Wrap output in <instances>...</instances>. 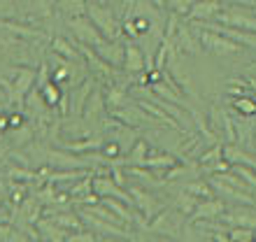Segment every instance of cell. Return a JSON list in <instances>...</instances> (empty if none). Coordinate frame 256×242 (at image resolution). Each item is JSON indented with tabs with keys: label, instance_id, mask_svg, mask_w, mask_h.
<instances>
[{
	"label": "cell",
	"instance_id": "6da1fadb",
	"mask_svg": "<svg viewBox=\"0 0 256 242\" xmlns=\"http://www.w3.org/2000/svg\"><path fill=\"white\" fill-rule=\"evenodd\" d=\"M86 16L91 19L98 33L105 38V40H119L122 38V21L114 16V12L110 10L108 5H94V2H86Z\"/></svg>",
	"mask_w": 256,
	"mask_h": 242
},
{
	"label": "cell",
	"instance_id": "7a4b0ae2",
	"mask_svg": "<svg viewBox=\"0 0 256 242\" xmlns=\"http://www.w3.org/2000/svg\"><path fill=\"white\" fill-rule=\"evenodd\" d=\"M256 10H250V7H238V5H230L219 12L214 21L210 24H219V26H226V28H236V30H244V33H256Z\"/></svg>",
	"mask_w": 256,
	"mask_h": 242
},
{
	"label": "cell",
	"instance_id": "3957f363",
	"mask_svg": "<svg viewBox=\"0 0 256 242\" xmlns=\"http://www.w3.org/2000/svg\"><path fill=\"white\" fill-rule=\"evenodd\" d=\"M198 30V40H200V47L212 56H219V58H226V56H238L242 54V47L238 42L228 40L219 33H212V30H202V28H196Z\"/></svg>",
	"mask_w": 256,
	"mask_h": 242
},
{
	"label": "cell",
	"instance_id": "277c9868",
	"mask_svg": "<svg viewBox=\"0 0 256 242\" xmlns=\"http://www.w3.org/2000/svg\"><path fill=\"white\" fill-rule=\"evenodd\" d=\"M182 222H184V216L175 208H166L163 212H158L149 222L147 230H154V233L168 238V240H180V236H182Z\"/></svg>",
	"mask_w": 256,
	"mask_h": 242
},
{
	"label": "cell",
	"instance_id": "5b68a950",
	"mask_svg": "<svg viewBox=\"0 0 256 242\" xmlns=\"http://www.w3.org/2000/svg\"><path fill=\"white\" fill-rule=\"evenodd\" d=\"M126 191H128V196H130V200H133L135 210H138V212H140L147 222H152L158 212H163V210H166L161 205V200H158V198H154L152 194H147V188H142L140 184H128Z\"/></svg>",
	"mask_w": 256,
	"mask_h": 242
},
{
	"label": "cell",
	"instance_id": "8992f818",
	"mask_svg": "<svg viewBox=\"0 0 256 242\" xmlns=\"http://www.w3.org/2000/svg\"><path fill=\"white\" fill-rule=\"evenodd\" d=\"M172 49H175L177 56H196L200 54L202 47H200V40H198V30H196L191 24H180L177 28L175 38H172Z\"/></svg>",
	"mask_w": 256,
	"mask_h": 242
},
{
	"label": "cell",
	"instance_id": "52a82bcc",
	"mask_svg": "<svg viewBox=\"0 0 256 242\" xmlns=\"http://www.w3.org/2000/svg\"><path fill=\"white\" fill-rule=\"evenodd\" d=\"M68 28H70L72 35L77 38V44H86V47H91V49H96L102 40H105V38L98 33V28L91 24V19H88L86 14H84V16H74V19H70L68 21Z\"/></svg>",
	"mask_w": 256,
	"mask_h": 242
},
{
	"label": "cell",
	"instance_id": "ba28073f",
	"mask_svg": "<svg viewBox=\"0 0 256 242\" xmlns=\"http://www.w3.org/2000/svg\"><path fill=\"white\" fill-rule=\"evenodd\" d=\"M219 222L228 228H236V226H244V228L256 230V210L250 205H233L219 216Z\"/></svg>",
	"mask_w": 256,
	"mask_h": 242
},
{
	"label": "cell",
	"instance_id": "9c48e42d",
	"mask_svg": "<svg viewBox=\"0 0 256 242\" xmlns=\"http://www.w3.org/2000/svg\"><path fill=\"white\" fill-rule=\"evenodd\" d=\"M222 10H224L222 0H196L186 21L189 24H210V21H214L219 16Z\"/></svg>",
	"mask_w": 256,
	"mask_h": 242
},
{
	"label": "cell",
	"instance_id": "30bf717a",
	"mask_svg": "<svg viewBox=\"0 0 256 242\" xmlns=\"http://www.w3.org/2000/svg\"><path fill=\"white\" fill-rule=\"evenodd\" d=\"M96 54L100 56V60H105L110 68H124V58H126V44H122L119 40H102L98 47L94 49Z\"/></svg>",
	"mask_w": 256,
	"mask_h": 242
},
{
	"label": "cell",
	"instance_id": "8fae6325",
	"mask_svg": "<svg viewBox=\"0 0 256 242\" xmlns=\"http://www.w3.org/2000/svg\"><path fill=\"white\" fill-rule=\"evenodd\" d=\"M226 210H228V202H224L222 198L200 200V202H198V208H196V212L191 214V224L200 222V219H202V222H214V219H219Z\"/></svg>",
	"mask_w": 256,
	"mask_h": 242
},
{
	"label": "cell",
	"instance_id": "7c38bea8",
	"mask_svg": "<svg viewBox=\"0 0 256 242\" xmlns=\"http://www.w3.org/2000/svg\"><path fill=\"white\" fill-rule=\"evenodd\" d=\"M58 135L72 138V140H63V142H80V140H88V138H91V130H88V124L82 119V116H72V121L68 116V119H61V130H58Z\"/></svg>",
	"mask_w": 256,
	"mask_h": 242
},
{
	"label": "cell",
	"instance_id": "4fadbf2b",
	"mask_svg": "<svg viewBox=\"0 0 256 242\" xmlns=\"http://www.w3.org/2000/svg\"><path fill=\"white\" fill-rule=\"evenodd\" d=\"M77 214H80L82 224H88V226H91V230H94V233H102V236H114V238H128V230L116 228V226H112V224L102 222V219H98V216H94V214H88L86 210H77Z\"/></svg>",
	"mask_w": 256,
	"mask_h": 242
},
{
	"label": "cell",
	"instance_id": "5bb4252c",
	"mask_svg": "<svg viewBox=\"0 0 256 242\" xmlns=\"http://www.w3.org/2000/svg\"><path fill=\"white\" fill-rule=\"evenodd\" d=\"M91 88H94V80L91 77L86 82H82L80 86L72 88V94H70V112H72V116L84 114V108H86L88 98H91Z\"/></svg>",
	"mask_w": 256,
	"mask_h": 242
},
{
	"label": "cell",
	"instance_id": "9a60e30c",
	"mask_svg": "<svg viewBox=\"0 0 256 242\" xmlns=\"http://www.w3.org/2000/svg\"><path fill=\"white\" fill-rule=\"evenodd\" d=\"M124 70L128 74H142L147 72V58L142 54V49L133 42L126 44V58H124Z\"/></svg>",
	"mask_w": 256,
	"mask_h": 242
},
{
	"label": "cell",
	"instance_id": "2e32d148",
	"mask_svg": "<svg viewBox=\"0 0 256 242\" xmlns=\"http://www.w3.org/2000/svg\"><path fill=\"white\" fill-rule=\"evenodd\" d=\"M35 228H38L40 242H66V238L70 236V233H66L63 228H58L56 224H52L49 219H44V216L35 224Z\"/></svg>",
	"mask_w": 256,
	"mask_h": 242
},
{
	"label": "cell",
	"instance_id": "e0dca14e",
	"mask_svg": "<svg viewBox=\"0 0 256 242\" xmlns=\"http://www.w3.org/2000/svg\"><path fill=\"white\" fill-rule=\"evenodd\" d=\"M52 54H58L61 58L72 60V63H84V56L80 54V49L72 47V42H68L63 35H56L52 42Z\"/></svg>",
	"mask_w": 256,
	"mask_h": 242
},
{
	"label": "cell",
	"instance_id": "ac0fdd59",
	"mask_svg": "<svg viewBox=\"0 0 256 242\" xmlns=\"http://www.w3.org/2000/svg\"><path fill=\"white\" fill-rule=\"evenodd\" d=\"M233 112H238L244 119H256V94L238 96V98H228Z\"/></svg>",
	"mask_w": 256,
	"mask_h": 242
},
{
	"label": "cell",
	"instance_id": "d6986e66",
	"mask_svg": "<svg viewBox=\"0 0 256 242\" xmlns=\"http://www.w3.org/2000/svg\"><path fill=\"white\" fill-rule=\"evenodd\" d=\"M182 191L191 194L194 198H198V200H210V198H216L214 191H212V186H210L208 177H200V180H191V182H186V184L182 186Z\"/></svg>",
	"mask_w": 256,
	"mask_h": 242
},
{
	"label": "cell",
	"instance_id": "ffe728a7",
	"mask_svg": "<svg viewBox=\"0 0 256 242\" xmlns=\"http://www.w3.org/2000/svg\"><path fill=\"white\" fill-rule=\"evenodd\" d=\"M149 149H152L149 142L138 138L135 144L130 147V154L126 156V166H144V161H147V156H149ZM126 166H124V168H126Z\"/></svg>",
	"mask_w": 256,
	"mask_h": 242
},
{
	"label": "cell",
	"instance_id": "44dd1931",
	"mask_svg": "<svg viewBox=\"0 0 256 242\" xmlns=\"http://www.w3.org/2000/svg\"><path fill=\"white\" fill-rule=\"evenodd\" d=\"M86 2L88 0H58L56 10L68 14V19H74V16H84L86 14Z\"/></svg>",
	"mask_w": 256,
	"mask_h": 242
},
{
	"label": "cell",
	"instance_id": "7402d4cb",
	"mask_svg": "<svg viewBox=\"0 0 256 242\" xmlns=\"http://www.w3.org/2000/svg\"><path fill=\"white\" fill-rule=\"evenodd\" d=\"M198 202H200V200H198V198H194L191 194H186V191H180L172 208H175L182 216H189V219H191V214H194L196 208H198Z\"/></svg>",
	"mask_w": 256,
	"mask_h": 242
},
{
	"label": "cell",
	"instance_id": "603a6c76",
	"mask_svg": "<svg viewBox=\"0 0 256 242\" xmlns=\"http://www.w3.org/2000/svg\"><path fill=\"white\" fill-rule=\"evenodd\" d=\"M40 96H42V100H44V105L54 110L56 105H58V100H61L63 88L58 86V84H54V82H49V84H44V86L40 88Z\"/></svg>",
	"mask_w": 256,
	"mask_h": 242
},
{
	"label": "cell",
	"instance_id": "cb8c5ba5",
	"mask_svg": "<svg viewBox=\"0 0 256 242\" xmlns=\"http://www.w3.org/2000/svg\"><path fill=\"white\" fill-rule=\"evenodd\" d=\"M194 2L196 0H166V7L172 10V14H177V16H189Z\"/></svg>",
	"mask_w": 256,
	"mask_h": 242
},
{
	"label": "cell",
	"instance_id": "d4e9b609",
	"mask_svg": "<svg viewBox=\"0 0 256 242\" xmlns=\"http://www.w3.org/2000/svg\"><path fill=\"white\" fill-rule=\"evenodd\" d=\"M228 238L230 242H252L256 238V230L244 228V226H236V228H228Z\"/></svg>",
	"mask_w": 256,
	"mask_h": 242
},
{
	"label": "cell",
	"instance_id": "484cf974",
	"mask_svg": "<svg viewBox=\"0 0 256 242\" xmlns=\"http://www.w3.org/2000/svg\"><path fill=\"white\" fill-rule=\"evenodd\" d=\"M66 242H96V233L94 230H77V233H70Z\"/></svg>",
	"mask_w": 256,
	"mask_h": 242
},
{
	"label": "cell",
	"instance_id": "4316f807",
	"mask_svg": "<svg viewBox=\"0 0 256 242\" xmlns=\"http://www.w3.org/2000/svg\"><path fill=\"white\" fill-rule=\"evenodd\" d=\"M133 26H135V30H138V35H142V33H149V30H152V21H149L147 16L135 14V16H133Z\"/></svg>",
	"mask_w": 256,
	"mask_h": 242
},
{
	"label": "cell",
	"instance_id": "83f0119b",
	"mask_svg": "<svg viewBox=\"0 0 256 242\" xmlns=\"http://www.w3.org/2000/svg\"><path fill=\"white\" fill-rule=\"evenodd\" d=\"M26 124V116L19 114V112H14V114L7 116V126H10V130H16V128H21Z\"/></svg>",
	"mask_w": 256,
	"mask_h": 242
},
{
	"label": "cell",
	"instance_id": "f1b7e54d",
	"mask_svg": "<svg viewBox=\"0 0 256 242\" xmlns=\"http://www.w3.org/2000/svg\"><path fill=\"white\" fill-rule=\"evenodd\" d=\"M88 2H91V0H88ZM105 2H108V0H94V5H105Z\"/></svg>",
	"mask_w": 256,
	"mask_h": 242
},
{
	"label": "cell",
	"instance_id": "f546056e",
	"mask_svg": "<svg viewBox=\"0 0 256 242\" xmlns=\"http://www.w3.org/2000/svg\"><path fill=\"white\" fill-rule=\"evenodd\" d=\"M5 205V194H0V208Z\"/></svg>",
	"mask_w": 256,
	"mask_h": 242
},
{
	"label": "cell",
	"instance_id": "4dcf8cb0",
	"mask_svg": "<svg viewBox=\"0 0 256 242\" xmlns=\"http://www.w3.org/2000/svg\"><path fill=\"white\" fill-rule=\"evenodd\" d=\"M102 242H116V240H102Z\"/></svg>",
	"mask_w": 256,
	"mask_h": 242
},
{
	"label": "cell",
	"instance_id": "1f68e13d",
	"mask_svg": "<svg viewBox=\"0 0 256 242\" xmlns=\"http://www.w3.org/2000/svg\"><path fill=\"white\" fill-rule=\"evenodd\" d=\"M252 242H256V240H252Z\"/></svg>",
	"mask_w": 256,
	"mask_h": 242
}]
</instances>
